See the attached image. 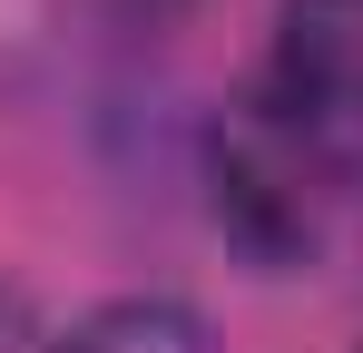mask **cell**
Here are the masks:
<instances>
[{"label": "cell", "instance_id": "obj_1", "mask_svg": "<svg viewBox=\"0 0 363 353\" xmlns=\"http://www.w3.org/2000/svg\"><path fill=\"white\" fill-rule=\"evenodd\" d=\"M363 186V0H285L265 79L216 128V206L255 255H304Z\"/></svg>", "mask_w": 363, "mask_h": 353}, {"label": "cell", "instance_id": "obj_2", "mask_svg": "<svg viewBox=\"0 0 363 353\" xmlns=\"http://www.w3.org/2000/svg\"><path fill=\"white\" fill-rule=\"evenodd\" d=\"M50 353H206V324L167 294H128V304H99L89 324H69Z\"/></svg>", "mask_w": 363, "mask_h": 353}]
</instances>
